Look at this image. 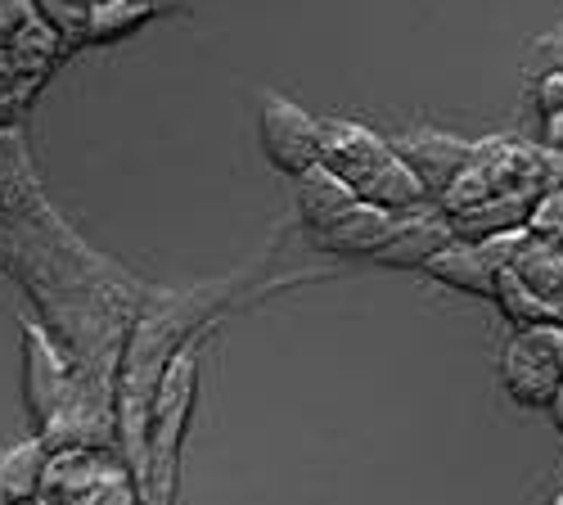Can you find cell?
I'll return each instance as SVG.
<instances>
[{"label":"cell","mask_w":563,"mask_h":505,"mask_svg":"<svg viewBox=\"0 0 563 505\" xmlns=\"http://www.w3.org/2000/svg\"><path fill=\"white\" fill-rule=\"evenodd\" d=\"M550 190V150L514 141V135H492L474 145L464 176L442 195V212H464L474 204L500 199V195H541Z\"/></svg>","instance_id":"cell-1"},{"label":"cell","mask_w":563,"mask_h":505,"mask_svg":"<svg viewBox=\"0 0 563 505\" xmlns=\"http://www.w3.org/2000/svg\"><path fill=\"white\" fill-rule=\"evenodd\" d=\"M496 371L514 402L528 410H545L563 388V326L559 320H541V326L514 330L500 348Z\"/></svg>","instance_id":"cell-2"},{"label":"cell","mask_w":563,"mask_h":505,"mask_svg":"<svg viewBox=\"0 0 563 505\" xmlns=\"http://www.w3.org/2000/svg\"><path fill=\"white\" fill-rule=\"evenodd\" d=\"M257 145L275 172L289 180L302 176L307 167L320 163V118H311L298 100L279 96V90H262L257 100Z\"/></svg>","instance_id":"cell-3"},{"label":"cell","mask_w":563,"mask_h":505,"mask_svg":"<svg viewBox=\"0 0 563 505\" xmlns=\"http://www.w3.org/2000/svg\"><path fill=\"white\" fill-rule=\"evenodd\" d=\"M195 397V352H176L172 356V375L158 388L154 402V447H150V505H172V474H176V451H180V429H185V410Z\"/></svg>","instance_id":"cell-4"},{"label":"cell","mask_w":563,"mask_h":505,"mask_svg":"<svg viewBox=\"0 0 563 505\" xmlns=\"http://www.w3.org/2000/svg\"><path fill=\"white\" fill-rule=\"evenodd\" d=\"M474 145L478 141H464L455 131H442V127H415V131H401L393 141V154L424 180V190L433 204H442V195L464 176L468 158H474Z\"/></svg>","instance_id":"cell-5"},{"label":"cell","mask_w":563,"mask_h":505,"mask_svg":"<svg viewBox=\"0 0 563 505\" xmlns=\"http://www.w3.org/2000/svg\"><path fill=\"white\" fill-rule=\"evenodd\" d=\"M68 393H73V371H68L64 352L51 343V334L41 326H23V402H27L36 433L55 425Z\"/></svg>","instance_id":"cell-6"},{"label":"cell","mask_w":563,"mask_h":505,"mask_svg":"<svg viewBox=\"0 0 563 505\" xmlns=\"http://www.w3.org/2000/svg\"><path fill=\"white\" fill-rule=\"evenodd\" d=\"M388 158H393V141H384V135L369 131L365 122L320 118V163L334 176H343L352 190H361Z\"/></svg>","instance_id":"cell-7"},{"label":"cell","mask_w":563,"mask_h":505,"mask_svg":"<svg viewBox=\"0 0 563 505\" xmlns=\"http://www.w3.org/2000/svg\"><path fill=\"white\" fill-rule=\"evenodd\" d=\"M118 474L109 447H68V451H51L45 461V479H41V501L36 505H90L104 483Z\"/></svg>","instance_id":"cell-8"},{"label":"cell","mask_w":563,"mask_h":505,"mask_svg":"<svg viewBox=\"0 0 563 505\" xmlns=\"http://www.w3.org/2000/svg\"><path fill=\"white\" fill-rule=\"evenodd\" d=\"M451 217L429 204V208H415L406 217H397L388 244L374 253V266H388V271H424L446 244H451Z\"/></svg>","instance_id":"cell-9"},{"label":"cell","mask_w":563,"mask_h":505,"mask_svg":"<svg viewBox=\"0 0 563 505\" xmlns=\"http://www.w3.org/2000/svg\"><path fill=\"white\" fill-rule=\"evenodd\" d=\"M393 226L397 217L384 212V208H374V204H352L334 226H324L316 240L320 253H330V257H356V262H374V253H379L393 235Z\"/></svg>","instance_id":"cell-10"},{"label":"cell","mask_w":563,"mask_h":505,"mask_svg":"<svg viewBox=\"0 0 563 505\" xmlns=\"http://www.w3.org/2000/svg\"><path fill=\"white\" fill-rule=\"evenodd\" d=\"M352 204H356V190L347 186L343 176H334L324 163H316L302 176H294V212H298V221L307 226L311 235H320L324 226H334Z\"/></svg>","instance_id":"cell-11"},{"label":"cell","mask_w":563,"mask_h":505,"mask_svg":"<svg viewBox=\"0 0 563 505\" xmlns=\"http://www.w3.org/2000/svg\"><path fill=\"white\" fill-rule=\"evenodd\" d=\"M541 195H500L487 204H474L464 212H451V235L468 240V244H483L496 235H514V231H528L532 226V208Z\"/></svg>","instance_id":"cell-12"},{"label":"cell","mask_w":563,"mask_h":505,"mask_svg":"<svg viewBox=\"0 0 563 505\" xmlns=\"http://www.w3.org/2000/svg\"><path fill=\"white\" fill-rule=\"evenodd\" d=\"M429 281L455 289V294H468V298H492L496 294V271L492 262L483 257L478 244H468V240H451L429 266H424Z\"/></svg>","instance_id":"cell-13"},{"label":"cell","mask_w":563,"mask_h":505,"mask_svg":"<svg viewBox=\"0 0 563 505\" xmlns=\"http://www.w3.org/2000/svg\"><path fill=\"white\" fill-rule=\"evenodd\" d=\"M45 461H51V451H45L41 438H27L0 451V505H36Z\"/></svg>","instance_id":"cell-14"},{"label":"cell","mask_w":563,"mask_h":505,"mask_svg":"<svg viewBox=\"0 0 563 505\" xmlns=\"http://www.w3.org/2000/svg\"><path fill=\"white\" fill-rule=\"evenodd\" d=\"M356 199L384 208V212H393V217H406V212H415V208H429V204H433L429 190H424V180H419L397 154L365 180V186L356 190Z\"/></svg>","instance_id":"cell-15"},{"label":"cell","mask_w":563,"mask_h":505,"mask_svg":"<svg viewBox=\"0 0 563 505\" xmlns=\"http://www.w3.org/2000/svg\"><path fill=\"white\" fill-rule=\"evenodd\" d=\"M519 281L554 311L563 316V244L559 240H545V235H532L519 253V262L509 266Z\"/></svg>","instance_id":"cell-16"},{"label":"cell","mask_w":563,"mask_h":505,"mask_svg":"<svg viewBox=\"0 0 563 505\" xmlns=\"http://www.w3.org/2000/svg\"><path fill=\"white\" fill-rule=\"evenodd\" d=\"M492 303L500 307V316L509 320V326L514 330H528V326H541V320H559L523 281H519V275H514V271H500L496 275V294H492Z\"/></svg>","instance_id":"cell-17"},{"label":"cell","mask_w":563,"mask_h":505,"mask_svg":"<svg viewBox=\"0 0 563 505\" xmlns=\"http://www.w3.org/2000/svg\"><path fill=\"white\" fill-rule=\"evenodd\" d=\"M154 10H158V0H104V6L90 14V32H86V41L104 45V41L131 36L135 28H145V23L154 19Z\"/></svg>","instance_id":"cell-18"},{"label":"cell","mask_w":563,"mask_h":505,"mask_svg":"<svg viewBox=\"0 0 563 505\" xmlns=\"http://www.w3.org/2000/svg\"><path fill=\"white\" fill-rule=\"evenodd\" d=\"M36 6H41L45 28H51L55 36H77V41H86V32H90V14H96V10L77 6V0H36Z\"/></svg>","instance_id":"cell-19"},{"label":"cell","mask_w":563,"mask_h":505,"mask_svg":"<svg viewBox=\"0 0 563 505\" xmlns=\"http://www.w3.org/2000/svg\"><path fill=\"white\" fill-rule=\"evenodd\" d=\"M528 231L563 244V186L541 190V199H537V208H532V226H528Z\"/></svg>","instance_id":"cell-20"},{"label":"cell","mask_w":563,"mask_h":505,"mask_svg":"<svg viewBox=\"0 0 563 505\" xmlns=\"http://www.w3.org/2000/svg\"><path fill=\"white\" fill-rule=\"evenodd\" d=\"M528 68H532V77H541V73H563V19H559L550 32H541V36L532 41Z\"/></svg>","instance_id":"cell-21"},{"label":"cell","mask_w":563,"mask_h":505,"mask_svg":"<svg viewBox=\"0 0 563 505\" xmlns=\"http://www.w3.org/2000/svg\"><path fill=\"white\" fill-rule=\"evenodd\" d=\"M532 109L541 122L563 118V73H541L532 77Z\"/></svg>","instance_id":"cell-22"},{"label":"cell","mask_w":563,"mask_h":505,"mask_svg":"<svg viewBox=\"0 0 563 505\" xmlns=\"http://www.w3.org/2000/svg\"><path fill=\"white\" fill-rule=\"evenodd\" d=\"M32 6L36 0H0V45H14L23 36V28L32 23Z\"/></svg>","instance_id":"cell-23"},{"label":"cell","mask_w":563,"mask_h":505,"mask_svg":"<svg viewBox=\"0 0 563 505\" xmlns=\"http://www.w3.org/2000/svg\"><path fill=\"white\" fill-rule=\"evenodd\" d=\"M545 416H550V425H554V433L563 438V388H559V393H554V402L545 406Z\"/></svg>","instance_id":"cell-24"},{"label":"cell","mask_w":563,"mask_h":505,"mask_svg":"<svg viewBox=\"0 0 563 505\" xmlns=\"http://www.w3.org/2000/svg\"><path fill=\"white\" fill-rule=\"evenodd\" d=\"M77 6H86V10H100V6H104V0H77Z\"/></svg>","instance_id":"cell-25"},{"label":"cell","mask_w":563,"mask_h":505,"mask_svg":"<svg viewBox=\"0 0 563 505\" xmlns=\"http://www.w3.org/2000/svg\"><path fill=\"white\" fill-rule=\"evenodd\" d=\"M550 505H563V492H554V496H550Z\"/></svg>","instance_id":"cell-26"},{"label":"cell","mask_w":563,"mask_h":505,"mask_svg":"<svg viewBox=\"0 0 563 505\" xmlns=\"http://www.w3.org/2000/svg\"><path fill=\"white\" fill-rule=\"evenodd\" d=\"M559 326H563V316H559Z\"/></svg>","instance_id":"cell-27"}]
</instances>
